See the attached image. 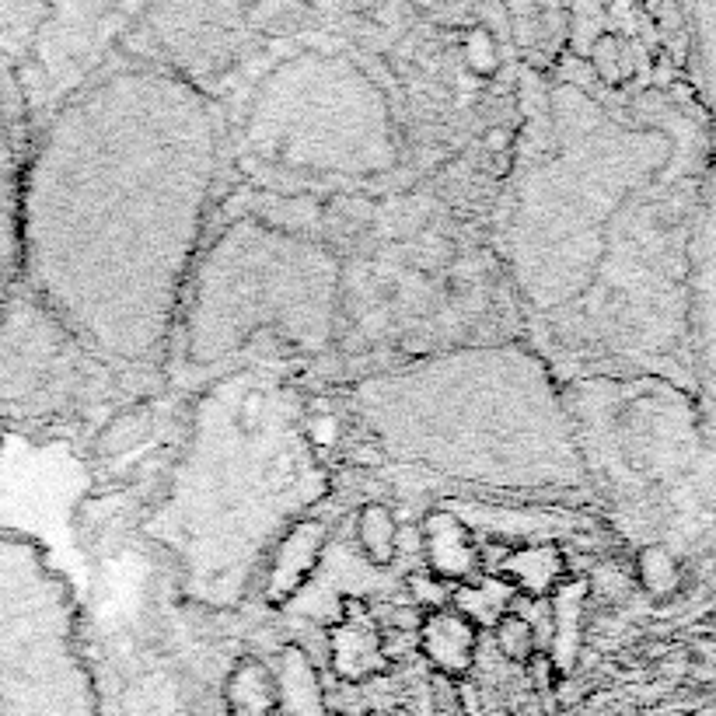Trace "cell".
Returning <instances> with one entry per match:
<instances>
[{"label": "cell", "mask_w": 716, "mask_h": 716, "mask_svg": "<svg viewBox=\"0 0 716 716\" xmlns=\"http://www.w3.org/2000/svg\"><path fill=\"white\" fill-rule=\"evenodd\" d=\"M224 699H228V716H276L280 710L273 671L255 657H241L235 664Z\"/></svg>", "instance_id": "7c38bea8"}, {"label": "cell", "mask_w": 716, "mask_h": 716, "mask_svg": "<svg viewBox=\"0 0 716 716\" xmlns=\"http://www.w3.org/2000/svg\"><path fill=\"white\" fill-rule=\"evenodd\" d=\"M514 598V587L507 580H482V584H462L455 591L458 615L472 626H496L507 615V605Z\"/></svg>", "instance_id": "5bb4252c"}, {"label": "cell", "mask_w": 716, "mask_h": 716, "mask_svg": "<svg viewBox=\"0 0 716 716\" xmlns=\"http://www.w3.org/2000/svg\"><path fill=\"white\" fill-rule=\"evenodd\" d=\"M357 538L364 556L374 566H388L395 559V542H399V528L385 503H364L357 514Z\"/></svg>", "instance_id": "9a60e30c"}, {"label": "cell", "mask_w": 716, "mask_h": 716, "mask_svg": "<svg viewBox=\"0 0 716 716\" xmlns=\"http://www.w3.org/2000/svg\"><path fill=\"white\" fill-rule=\"evenodd\" d=\"M343 266L318 241L238 217L196 259L182 297L179 353L193 374L217 371L255 343L318 357L332 346Z\"/></svg>", "instance_id": "3957f363"}, {"label": "cell", "mask_w": 716, "mask_h": 716, "mask_svg": "<svg viewBox=\"0 0 716 716\" xmlns=\"http://www.w3.org/2000/svg\"><path fill=\"white\" fill-rule=\"evenodd\" d=\"M147 434H151V413H147V406H130V409H123V413L109 416L105 430L98 434L95 448H98V455L116 458V455H123V451H130L133 444L147 441Z\"/></svg>", "instance_id": "2e32d148"}, {"label": "cell", "mask_w": 716, "mask_h": 716, "mask_svg": "<svg viewBox=\"0 0 716 716\" xmlns=\"http://www.w3.org/2000/svg\"><path fill=\"white\" fill-rule=\"evenodd\" d=\"M329 716H346V713H329Z\"/></svg>", "instance_id": "ffe728a7"}, {"label": "cell", "mask_w": 716, "mask_h": 716, "mask_svg": "<svg viewBox=\"0 0 716 716\" xmlns=\"http://www.w3.org/2000/svg\"><path fill=\"white\" fill-rule=\"evenodd\" d=\"M217 168L214 98L154 60L98 70L28 133L18 290L126 385L168 357Z\"/></svg>", "instance_id": "6da1fadb"}, {"label": "cell", "mask_w": 716, "mask_h": 716, "mask_svg": "<svg viewBox=\"0 0 716 716\" xmlns=\"http://www.w3.org/2000/svg\"><path fill=\"white\" fill-rule=\"evenodd\" d=\"M241 137L283 172L371 179L399 161L388 95L360 63L329 53L276 63L248 102Z\"/></svg>", "instance_id": "277c9868"}, {"label": "cell", "mask_w": 716, "mask_h": 716, "mask_svg": "<svg viewBox=\"0 0 716 716\" xmlns=\"http://www.w3.org/2000/svg\"><path fill=\"white\" fill-rule=\"evenodd\" d=\"M378 455L392 465L500 493L587 486L570 402L528 343L465 346L346 388Z\"/></svg>", "instance_id": "7a4b0ae2"}, {"label": "cell", "mask_w": 716, "mask_h": 716, "mask_svg": "<svg viewBox=\"0 0 716 716\" xmlns=\"http://www.w3.org/2000/svg\"><path fill=\"white\" fill-rule=\"evenodd\" d=\"M465 67L476 77H493L500 70V46H496V35L486 25L465 32Z\"/></svg>", "instance_id": "ac0fdd59"}, {"label": "cell", "mask_w": 716, "mask_h": 716, "mask_svg": "<svg viewBox=\"0 0 716 716\" xmlns=\"http://www.w3.org/2000/svg\"><path fill=\"white\" fill-rule=\"evenodd\" d=\"M423 552L437 580H465L479 563L472 528L455 510H434L423 521Z\"/></svg>", "instance_id": "9c48e42d"}, {"label": "cell", "mask_w": 716, "mask_h": 716, "mask_svg": "<svg viewBox=\"0 0 716 716\" xmlns=\"http://www.w3.org/2000/svg\"><path fill=\"white\" fill-rule=\"evenodd\" d=\"M95 685L60 573L25 535H0V716H91Z\"/></svg>", "instance_id": "5b68a950"}, {"label": "cell", "mask_w": 716, "mask_h": 716, "mask_svg": "<svg viewBox=\"0 0 716 716\" xmlns=\"http://www.w3.org/2000/svg\"><path fill=\"white\" fill-rule=\"evenodd\" d=\"M388 716H413V713H409V710H392Z\"/></svg>", "instance_id": "d6986e66"}, {"label": "cell", "mask_w": 716, "mask_h": 716, "mask_svg": "<svg viewBox=\"0 0 716 716\" xmlns=\"http://www.w3.org/2000/svg\"><path fill=\"white\" fill-rule=\"evenodd\" d=\"M126 388L42 304L14 287L0 311V427L84 420Z\"/></svg>", "instance_id": "8992f818"}, {"label": "cell", "mask_w": 716, "mask_h": 716, "mask_svg": "<svg viewBox=\"0 0 716 716\" xmlns=\"http://www.w3.org/2000/svg\"><path fill=\"white\" fill-rule=\"evenodd\" d=\"M503 573H507V584L514 591L542 594L552 591V584L559 580L563 559H559V552L552 545H531V549H521L503 559Z\"/></svg>", "instance_id": "4fadbf2b"}, {"label": "cell", "mask_w": 716, "mask_h": 716, "mask_svg": "<svg viewBox=\"0 0 716 716\" xmlns=\"http://www.w3.org/2000/svg\"><path fill=\"white\" fill-rule=\"evenodd\" d=\"M325 549V528L318 521H294L283 538L276 542L273 559H269L266 594L269 601H287L297 594V587L308 580V573L318 566Z\"/></svg>", "instance_id": "ba28073f"}, {"label": "cell", "mask_w": 716, "mask_h": 716, "mask_svg": "<svg viewBox=\"0 0 716 716\" xmlns=\"http://www.w3.org/2000/svg\"><path fill=\"white\" fill-rule=\"evenodd\" d=\"M416 640H420V650L430 657L434 668L448 671V675H462L472 668L479 629L458 612H430L416 629Z\"/></svg>", "instance_id": "30bf717a"}, {"label": "cell", "mask_w": 716, "mask_h": 716, "mask_svg": "<svg viewBox=\"0 0 716 716\" xmlns=\"http://www.w3.org/2000/svg\"><path fill=\"white\" fill-rule=\"evenodd\" d=\"M493 636H496V650H500L507 661L524 664L535 654V629H531V622L521 619V615L507 612L493 626Z\"/></svg>", "instance_id": "e0dca14e"}, {"label": "cell", "mask_w": 716, "mask_h": 716, "mask_svg": "<svg viewBox=\"0 0 716 716\" xmlns=\"http://www.w3.org/2000/svg\"><path fill=\"white\" fill-rule=\"evenodd\" d=\"M276 696L287 716H329L318 689V675L301 647H283L276 664Z\"/></svg>", "instance_id": "8fae6325"}, {"label": "cell", "mask_w": 716, "mask_h": 716, "mask_svg": "<svg viewBox=\"0 0 716 716\" xmlns=\"http://www.w3.org/2000/svg\"><path fill=\"white\" fill-rule=\"evenodd\" d=\"M28 154V112L11 63L0 56V311L21 269V179Z\"/></svg>", "instance_id": "52a82bcc"}]
</instances>
